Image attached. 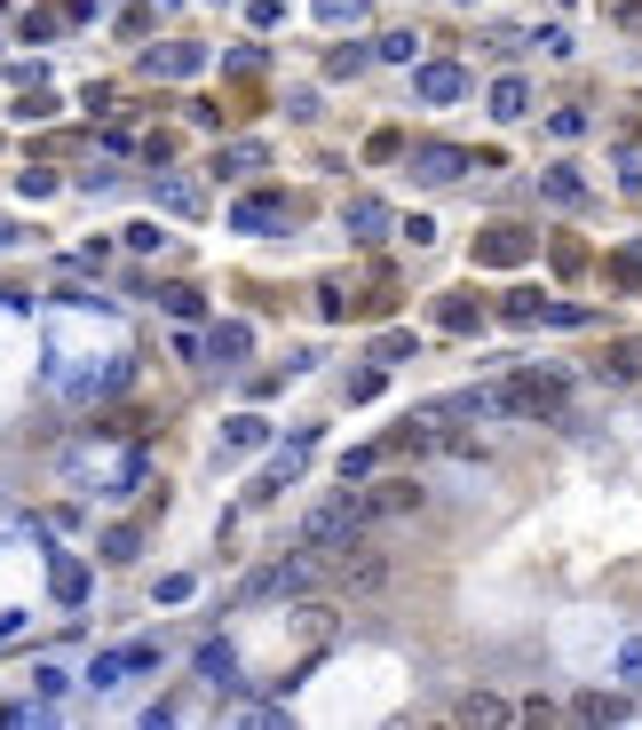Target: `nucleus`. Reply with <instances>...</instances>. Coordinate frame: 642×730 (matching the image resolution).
<instances>
[{
	"mask_svg": "<svg viewBox=\"0 0 642 730\" xmlns=\"http://www.w3.org/2000/svg\"><path fill=\"white\" fill-rule=\"evenodd\" d=\"M381 524H374V509H365V492H333L325 509H310V524H301V540L310 548H357V540H374Z\"/></svg>",
	"mask_w": 642,
	"mask_h": 730,
	"instance_id": "obj_1",
	"label": "nucleus"
},
{
	"mask_svg": "<svg viewBox=\"0 0 642 730\" xmlns=\"http://www.w3.org/2000/svg\"><path fill=\"white\" fill-rule=\"evenodd\" d=\"M318 588H325V548L301 540V556H278V563L254 572L239 595H247V604H270V595H294V604H301V595H318Z\"/></svg>",
	"mask_w": 642,
	"mask_h": 730,
	"instance_id": "obj_2",
	"label": "nucleus"
},
{
	"mask_svg": "<svg viewBox=\"0 0 642 730\" xmlns=\"http://www.w3.org/2000/svg\"><path fill=\"white\" fill-rule=\"evenodd\" d=\"M563 406H571L563 374H508L492 389V413H516V421H563Z\"/></svg>",
	"mask_w": 642,
	"mask_h": 730,
	"instance_id": "obj_3",
	"label": "nucleus"
},
{
	"mask_svg": "<svg viewBox=\"0 0 642 730\" xmlns=\"http://www.w3.org/2000/svg\"><path fill=\"white\" fill-rule=\"evenodd\" d=\"M389 572H397V556L381 540H357V548H333L325 556V588L333 595H374V588H389Z\"/></svg>",
	"mask_w": 642,
	"mask_h": 730,
	"instance_id": "obj_4",
	"label": "nucleus"
},
{
	"mask_svg": "<svg viewBox=\"0 0 642 730\" xmlns=\"http://www.w3.org/2000/svg\"><path fill=\"white\" fill-rule=\"evenodd\" d=\"M539 254V239L524 223H492V230H477V271H516V262H531Z\"/></svg>",
	"mask_w": 642,
	"mask_h": 730,
	"instance_id": "obj_5",
	"label": "nucleus"
},
{
	"mask_svg": "<svg viewBox=\"0 0 642 730\" xmlns=\"http://www.w3.org/2000/svg\"><path fill=\"white\" fill-rule=\"evenodd\" d=\"M428 501V492L413 477H381V484H365V509H374V524H397V516H413Z\"/></svg>",
	"mask_w": 642,
	"mask_h": 730,
	"instance_id": "obj_6",
	"label": "nucleus"
},
{
	"mask_svg": "<svg viewBox=\"0 0 642 730\" xmlns=\"http://www.w3.org/2000/svg\"><path fill=\"white\" fill-rule=\"evenodd\" d=\"M135 668H159V643H127V651H95V668H88V683H95V691H112V683H127Z\"/></svg>",
	"mask_w": 642,
	"mask_h": 730,
	"instance_id": "obj_7",
	"label": "nucleus"
},
{
	"mask_svg": "<svg viewBox=\"0 0 642 730\" xmlns=\"http://www.w3.org/2000/svg\"><path fill=\"white\" fill-rule=\"evenodd\" d=\"M460 168H477V151H460V144H413V175L421 183H460Z\"/></svg>",
	"mask_w": 642,
	"mask_h": 730,
	"instance_id": "obj_8",
	"label": "nucleus"
},
{
	"mask_svg": "<svg viewBox=\"0 0 642 730\" xmlns=\"http://www.w3.org/2000/svg\"><path fill=\"white\" fill-rule=\"evenodd\" d=\"M286 215H294V198H286V191H247L239 207H230V223H239V230H278Z\"/></svg>",
	"mask_w": 642,
	"mask_h": 730,
	"instance_id": "obj_9",
	"label": "nucleus"
},
{
	"mask_svg": "<svg viewBox=\"0 0 642 730\" xmlns=\"http://www.w3.org/2000/svg\"><path fill=\"white\" fill-rule=\"evenodd\" d=\"M413 95H421V104H460V95H468V72H460V64H421V72H413Z\"/></svg>",
	"mask_w": 642,
	"mask_h": 730,
	"instance_id": "obj_10",
	"label": "nucleus"
},
{
	"mask_svg": "<svg viewBox=\"0 0 642 730\" xmlns=\"http://www.w3.org/2000/svg\"><path fill=\"white\" fill-rule=\"evenodd\" d=\"M595 374H603V381H642V334L603 342V350H595Z\"/></svg>",
	"mask_w": 642,
	"mask_h": 730,
	"instance_id": "obj_11",
	"label": "nucleus"
},
{
	"mask_svg": "<svg viewBox=\"0 0 642 730\" xmlns=\"http://www.w3.org/2000/svg\"><path fill=\"white\" fill-rule=\"evenodd\" d=\"M198 64H207V48H198V41H175V48H151L144 72H151V80H191Z\"/></svg>",
	"mask_w": 642,
	"mask_h": 730,
	"instance_id": "obj_12",
	"label": "nucleus"
},
{
	"mask_svg": "<svg viewBox=\"0 0 642 730\" xmlns=\"http://www.w3.org/2000/svg\"><path fill=\"white\" fill-rule=\"evenodd\" d=\"M342 230H349L357 247H374V239H389V207H381V198H349V207H342Z\"/></svg>",
	"mask_w": 642,
	"mask_h": 730,
	"instance_id": "obj_13",
	"label": "nucleus"
},
{
	"mask_svg": "<svg viewBox=\"0 0 642 730\" xmlns=\"http://www.w3.org/2000/svg\"><path fill=\"white\" fill-rule=\"evenodd\" d=\"M247 350H254V326L247 318H222L215 334H207V365H239Z\"/></svg>",
	"mask_w": 642,
	"mask_h": 730,
	"instance_id": "obj_14",
	"label": "nucleus"
},
{
	"mask_svg": "<svg viewBox=\"0 0 642 730\" xmlns=\"http://www.w3.org/2000/svg\"><path fill=\"white\" fill-rule=\"evenodd\" d=\"M48 588H56V604H80V595H88V563L72 548H56L48 556Z\"/></svg>",
	"mask_w": 642,
	"mask_h": 730,
	"instance_id": "obj_15",
	"label": "nucleus"
},
{
	"mask_svg": "<svg viewBox=\"0 0 642 730\" xmlns=\"http://www.w3.org/2000/svg\"><path fill=\"white\" fill-rule=\"evenodd\" d=\"M262 168H270L262 144H222V151H215V175H222V183H247V175H262Z\"/></svg>",
	"mask_w": 642,
	"mask_h": 730,
	"instance_id": "obj_16",
	"label": "nucleus"
},
{
	"mask_svg": "<svg viewBox=\"0 0 642 730\" xmlns=\"http://www.w3.org/2000/svg\"><path fill=\"white\" fill-rule=\"evenodd\" d=\"M198 683L230 691V683H239V651H230V643H198Z\"/></svg>",
	"mask_w": 642,
	"mask_h": 730,
	"instance_id": "obj_17",
	"label": "nucleus"
},
{
	"mask_svg": "<svg viewBox=\"0 0 642 730\" xmlns=\"http://www.w3.org/2000/svg\"><path fill=\"white\" fill-rule=\"evenodd\" d=\"M484 112H492V119H524V112H531V88H524L516 72H500V80H492V104H484Z\"/></svg>",
	"mask_w": 642,
	"mask_h": 730,
	"instance_id": "obj_18",
	"label": "nucleus"
},
{
	"mask_svg": "<svg viewBox=\"0 0 642 730\" xmlns=\"http://www.w3.org/2000/svg\"><path fill=\"white\" fill-rule=\"evenodd\" d=\"M159 207L167 215H207V191L183 183V175H159Z\"/></svg>",
	"mask_w": 642,
	"mask_h": 730,
	"instance_id": "obj_19",
	"label": "nucleus"
},
{
	"mask_svg": "<svg viewBox=\"0 0 642 730\" xmlns=\"http://www.w3.org/2000/svg\"><path fill=\"white\" fill-rule=\"evenodd\" d=\"M436 326H445V334H477V326H484V303H468V294H445V303H436Z\"/></svg>",
	"mask_w": 642,
	"mask_h": 730,
	"instance_id": "obj_20",
	"label": "nucleus"
},
{
	"mask_svg": "<svg viewBox=\"0 0 642 730\" xmlns=\"http://www.w3.org/2000/svg\"><path fill=\"white\" fill-rule=\"evenodd\" d=\"M270 437V421L262 413H239V421H222V453H254Z\"/></svg>",
	"mask_w": 642,
	"mask_h": 730,
	"instance_id": "obj_21",
	"label": "nucleus"
},
{
	"mask_svg": "<svg viewBox=\"0 0 642 730\" xmlns=\"http://www.w3.org/2000/svg\"><path fill=\"white\" fill-rule=\"evenodd\" d=\"M95 548H104V563H135V556H144V524H112Z\"/></svg>",
	"mask_w": 642,
	"mask_h": 730,
	"instance_id": "obj_22",
	"label": "nucleus"
},
{
	"mask_svg": "<svg viewBox=\"0 0 642 730\" xmlns=\"http://www.w3.org/2000/svg\"><path fill=\"white\" fill-rule=\"evenodd\" d=\"M151 294H159V310H167V318H183V326H191V318H207L198 286H151Z\"/></svg>",
	"mask_w": 642,
	"mask_h": 730,
	"instance_id": "obj_23",
	"label": "nucleus"
},
{
	"mask_svg": "<svg viewBox=\"0 0 642 730\" xmlns=\"http://www.w3.org/2000/svg\"><path fill=\"white\" fill-rule=\"evenodd\" d=\"M539 191H548L555 207H587V183L571 175V168H548V175H539Z\"/></svg>",
	"mask_w": 642,
	"mask_h": 730,
	"instance_id": "obj_24",
	"label": "nucleus"
},
{
	"mask_svg": "<svg viewBox=\"0 0 642 730\" xmlns=\"http://www.w3.org/2000/svg\"><path fill=\"white\" fill-rule=\"evenodd\" d=\"M571 715H580V722H619L627 715V691H619V699H611V691H587V699H571Z\"/></svg>",
	"mask_w": 642,
	"mask_h": 730,
	"instance_id": "obj_25",
	"label": "nucleus"
},
{
	"mask_svg": "<svg viewBox=\"0 0 642 730\" xmlns=\"http://www.w3.org/2000/svg\"><path fill=\"white\" fill-rule=\"evenodd\" d=\"M548 310H555V303H539L531 286H516L508 303H500V318H508V326H539V318H548Z\"/></svg>",
	"mask_w": 642,
	"mask_h": 730,
	"instance_id": "obj_26",
	"label": "nucleus"
},
{
	"mask_svg": "<svg viewBox=\"0 0 642 730\" xmlns=\"http://www.w3.org/2000/svg\"><path fill=\"white\" fill-rule=\"evenodd\" d=\"M381 460H389L381 445H357V453H342V484H365V477L381 469Z\"/></svg>",
	"mask_w": 642,
	"mask_h": 730,
	"instance_id": "obj_27",
	"label": "nucleus"
},
{
	"mask_svg": "<svg viewBox=\"0 0 642 730\" xmlns=\"http://www.w3.org/2000/svg\"><path fill=\"white\" fill-rule=\"evenodd\" d=\"M516 707H500L492 699V691H468V699H460V722H508Z\"/></svg>",
	"mask_w": 642,
	"mask_h": 730,
	"instance_id": "obj_28",
	"label": "nucleus"
},
{
	"mask_svg": "<svg viewBox=\"0 0 642 730\" xmlns=\"http://www.w3.org/2000/svg\"><path fill=\"white\" fill-rule=\"evenodd\" d=\"M603 278H611L619 294H642V254H611V262H603Z\"/></svg>",
	"mask_w": 642,
	"mask_h": 730,
	"instance_id": "obj_29",
	"label": "nucleus"
},
{
	"mask_svg": "<svg viewBox=\"0 0 642 730\" xmlns=\"http://www.w3.org/2000/svg\"><path fill=\"white\" fill-rule=\"evenodd\" d=\"M374 56H381V48H333V56H325V72H333V80H357Z\"/></svg>",
	"mask_w": 642,
	"mask_h": 730,
	"instance_id": "obj_30",
	"label": "nucleus"
},
{
	"mask_svg": "<svg viewBox=\"0 0 642 730\" xmlns=\"http://www.w3.org/2000/svg\"><path fill=\"white\" fill-rule=\"evenodd\" d=\"M374 48H381V64H413V48H421V32H404V24H397V32H381Z\"/></svg>",
	"mask_w": 642,
	"mask_h": 730,
	"instance_id": "obj_31",
	"label": "nucleus"
},
{
	"mask_svg": "<svg viewBox=\"0 0 642 730\" xmlns=\"http://www.w3.org/2000/svg\"><path fill=\"white\" fill-rule=\"evenodd\" d=\"M619 683H627V691H642V636H627V643H619Z\"/></svg>",
	"mask_w": 642,
	"mask_h": 730,
	"instance_id": "obj_32",
	"label": "nucleus"
},
{
	"mask_svg": "<svg viewBox=\"0 0 642 730\" xmlns=\"http://www.w3.org/2000/svg\"><path fill=\"white\" fill-rule=\"evenodd\" d=\"M555 271L580 278V271H587V247H580V239H555Z\"/></svg>",
	"mask_w": 642,
	"mask_h": 730,
	"instance_id": "obj_33",
	"label": "nucleus"
},
{
	"mask_svg": "<svg viewBox=\"0 0 642 730\" xmlns=\"http://www.w3.org/2000/svg\"><path fill=\"white\" fill-rule=\"evenodd\" d=\"M16 191H24V198H48V191H56V175H48V168H24V175H16Z\"/></svg>",
	"mask_w": 642,
	"mask_h": 730,
	"instance_id": "obj_34",
	"label": "nucleus"
},
{
	"mask_svg": "<svg viewBox=\"0 0 642 730\" xmlns=\"http://www.w3.org/2000/svg\"><path fill=\"white\" fill-rule=\"evenodd\" d=\"M374 357H381V365H397V357H413V334H381V342H374Z\"/></svg>",
	"mask_w": 642,
	"mask_h": 730,
	"instance_id": "obj_35",
	"label": "nucleus"
},
{
	"mask_svg": "<svg viewBox=\"0 0 642 730\" xmlns=\"http://www.w3.org/2000/svg\"><path fill=\"white\" fill-rule=\"evenodd\" d=\"M397 151H404V136H397V127H381V136L365 144V159H397Z\"/></svg>",
	"mask_w": 642,
	"mask_h": 730,
	"instance_id": "obj_36",
	"label": "nucleus"
},
{
	"mask_svg": "<svg viewBox=\"0 0 642 730\" xmlns=\"http://www.w3.org/2000/svg\"><path fill=\"white\" fill-rule=\"evenodd\" d=\"M318 16H325V24H342V16H365V0H318Z\"/></svg>",
	"mask_w": 642,
	"mask_h": 730,
	"instance_id": "obj_37",
	"label": "nucleus"
},
{
	"mask_svg": "<svg viewBox=\"0 0 642 730\" xmlns=\"http://www.w3.org/2000/svg\"><path fill=\"white\" fill-rule=\"evenodd\" d=\"M611 24H627V32H642V0H611Z\"/></svg>",
	"mask_w": 642,
	"mask_h": 730,
	"instance_id": "obj_38",
	"label": "nucleus"
},
{
	"mask_svg": "<svg viewBox=\"0 0 642 730\" xmlns=\"http://www.w3.org/2000/svg\"><path fill=\"white\" fill-rule=\"evenodd\" d=\"M247 16H254V24L270 32V24H278V16H286V9H278V0H254V9H247Z\"/></svg>",
	"mask_w": 642,
	"mask_h": 730,
	"instance_id": "obj_39",
	"label": "nucleus"
},
{
	"mask_svg": "<svg viewBox=\"0 0 642 730\" xmlns=\"http://www.w3.org/2000/svg\"><path fill=\"white\" fill-rule=\"evenodd\" d=\"M0 247H16V223H0Z\"/></svg>",
	"mask_w": 642,
	"mask_h": 730,
	"instance_id": "obj_40",
	"label": "nucleus"
}]
</instances>
